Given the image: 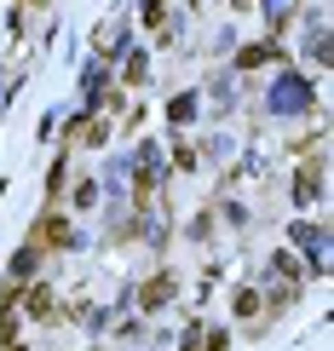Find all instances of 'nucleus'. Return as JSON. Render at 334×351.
Instances as JSON below:
<instances>
[{"mask_svg": "<svg viewBox=\"0 0 334 351\" xmlns=\"http://www.w3.org/2000/svg\"><path fill=\"white\" fill-rule=\"evenodd\" d=\"M173 300V276H156V282H144V305H150V311H156V305H167Z\"/></svg>", "mask_w": 334, "mask_h": 351, "instance_id": "nucleus-1", "label": "nucleus"}, {"mask_svg": "<svg viewBox=\"0 0 334 351\" xmlns=\"http://www.w3.org/2000/svg\"><path fill=\"white\" fill-rule=\"evenodd\" d=\"M271 58H277V47H248V52H242V69H254V64H271Z\"/></svg>", "mask_w": 334, "mask_h": 351, "instance_id": "nucleus-2", "label": "nucleus"}, {"mask_svg": "<svg viewBox=\"0 0 334 351\" xmlns=\"http://www.w3.org/2000/svg\"><path fill=\"white\" fill-rule=\"evenodd\" d=\"M29 311L47 317V311H52V288H35V294H29Z\"/></svg>", "mask_w": 334, "mask_h": 351, "instance_id": "nucleus-3", "label": "nucleus"}, {"mask_svg": "<svg viewBox=\"0 0 334 351\" xmlns=\"http://www.w3.org/2000/svg\"><path fill=\"white\" fill-rule=\"evenodd\" d=\"M259 311V294H254V288H242V294H237V317H254Z\"/></svg>", "mask_w": 334, "mask_h": 351, "instance_id": "nucleus-4", "label": "nucleus"}]
</instances>
